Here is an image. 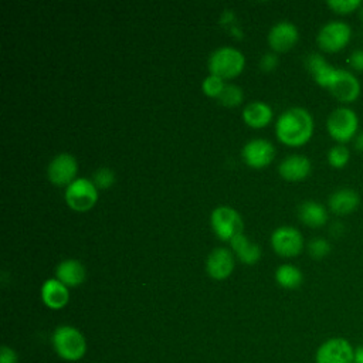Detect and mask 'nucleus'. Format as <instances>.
Returning <instances> with one entry per match:
<instances>
[{
  "instance_id": "nucleus-21",
  "label": "nucleus",
  "mask_w": 363,
  "mask_h": 363,
  "mask_svg": "<svg viewBox=\"0 0 363 363\" xmlns=\"http://www.w3.org/2000/svg\"><path fill=\"white\" fill-rule=\"evenodd\" d=\"M242 119L251 128H264L272 121V108L262 101H252L244 106Z\"/></svg>"
},
{
  "instance_id": "nucleus-3",
  "label": "nucleus",
  "mask_w": 363,
  "mask_h": 363,
  "mask_svg": "<svg viewBox=\"0 0 363 363\" xmlns=\"http://www.w3.org/2000/svg\"><path fill=\"white\" fill-rule=\"evenodd\" d=\"M244 64H245L244 54L238 48L230 47V45H223L216 48L208 57L210 74L217 75L223 79H228L240 75L241 71L244 69Z\"/></svg>"
},
{
  "instance_id": "nucleus-11",
  "label": "nucleus",
  "mask_w": 363,
  "mask_h": 363,
  "mask_svg": "<svg viewBox=\"0 0 363 363\" xmlns=\"http://www.w3.org/2000/svg\"><path fill=\"white\" fill-rule=\"evenodd\" d=\"M77 159L69 153H60L51 159L47 167V176L55 186H68L77 179Z\"/></svg>"
},
{
  "instance_id": "nucleus-31",
  "label": "nucleus",
  "mask_w": 363,
  "mask_h": 363,
  "mask_svg": "<svg viewBox=\"0 0 363 363\" xmlns=\"http://www.w3.org/2000/svg\"><path fill=\"white\" fill-rule=\"evenodd\" d=\"M277 65H278V57L274 52H267L259 60V67L262 71H267V72L274 71Z\"/></svg>"
},
{
  "instance_id": "nucleus-16",
  "label": "nucleus",
  "mask_w": 363,
  "mask_h": 363,
  "mask_svg": "<svg viewBox=\"0 0 363 363\" xmlns=\"http://www.w3.org/2000/svg\"><path fill=\"white\" fill-rule=\"evenodd\" d=\"M359 204L360 196L354 189L350 187H340L335 190L328 199L329 210L336 216H347L353 213Z\"/></svg>"
},
{
  "instance_id": "nucleus-32",
  "label": "nucleus",
  "mask_w": 363,
  "mask_h": 363,
  "mask_svg": "<svg viewBox=\"0 0 363 363\" xmlns=\"http://www.w3.org/2000/svg\"><path fill=\"white\" fill-rule=\"evenodd\" d=\"M0 363H17L16 352L9 346H1L0 350Z\"/></svg>"
},
{
  "instance_id": "nucleus-1",
  "label": "nucleus",
  "mask_w": 363,
  "mask_h": 363,
  "mask_svg": "<svg viewBox=\"0 0 363 363\" xmlns=\"http://www.w3.org/2000/svg\"><path fill=\"white\" fill-rule=\"evenodd\" d=\"M279 142L288 146H302L313 135V118L305 108L292 106L284 111L275 123Z\"/></svg>"
},
{
  "instance_id": "nucleus-19",
  "label": "nucleus",
  "mask_w": 363,
  "mask_h": 363,
  "mask_svg": "<svg viewBox=\"0 0 363 363\" xmlns=\"http://www.w3.org/2000/svg\"><path fill=\"white\" fill-rule=\"evenodd\" d=\"M298 217L305 225L311 228L323 227L329 218L326 207L315 200L302 201L298 207Z\"/></svg>"
},
{
  "instance_id": "nucleus-10",
  "label": "nucleus",
  "mask_w": 363,
  "mask_h": 363,
  "mask_svg": "<svg viewBox=\"0 0 363 363\" xmlns=\"http://www.w3.org/2000/svg\"><path fill=\"white\" fill-rule=\"evenodd\" d=\"M272 250L281 257H296L303 250V237L301 231L291 225L277 227L271 234Z\"/></svg>"
},
{
  "instance_id": "nucleus-17",
  "label": "nucleus",
  "mask_w": 363,
  "mask_h": 363,
  "mask_svg": "<svg viewBox=\"0 0 363 363\" xmlns=\"http://www.w3.org/2000/svg\"><path fill=\"white\" fill-rule=\"evenodd\" d=\"M305 67L309 71V74L312 75L313 81L319 86L328 89V86H329V84L332 81V77H333V74L336 71V67L329 64L323 58V55H320L318 52H311L309 55H306Z\"/></svg>"
},
{
  "instance_id": "nucleus-33",
  "label": "nucleus",
  "mask_w": 363,
  "mask_h": 363,
  "mask_svg": "<svg viewBox=\"0 0 363 363\" xmlns=\"http://www.w3.org/2000/svg\"><path fill=\"white\" fill-rule=\"evenodd\" d=\"M343 231H345V227H343V224H342L340 221L332 223V225H330V234H332V235L339 237V235H342Z\"/></svg>"
},
{
  "instance_id": "nucleus-28",
  "label": "nucleus",
  "mask_w": 363,
  "mask_h": 363,
  "mask_svg": "<svg viewBox=\"0 0 363 363\" xmlns=\"http://www.w3.org/2000/svg\"><path fill=\"white\" fill-rule=\"evenodd\" d=\"M225 84H224V79L217 77V75H213L210 74L208 77L204 78L203 84H201V89L203 92L207 95V96H211V98H218L221 91L224 89Z\"/></svg>"
},
{
  "instance_id": "nucleus-7",
  "label": "nucleus",
  "mask_w": 363,
  "mask_h": 363,
  "mask_svg": "<svg viewBox=\"0 0 363 363\" xmlns=\"http://www.w3.org/2000/svg\"><path fill=\"white\" fill-rule=\"evenodd\" d=\"M65 203L75 211H86L92 208L98 200V189L92 180L86 177H77L67 186L64 193Z\"/></svg>"
},
{
  "instance_id": "nucleus-34",
  "label": "nucleus",
  "mask_w": 363,
  "mask_h": 363,
  "mask_svg": "<svg viewBox=\"0 0 363 363\" xmlns=\"http://www.w3.org/2000/svg\"><path fill=\"white\" fill-rule=\"evenodd\" d=\"M353 363H363V343L354 347V357Z\"/></svg>"
},
{
  "instance_id": "nucleus-8",
  "label": "nucleus",
  "mask_w": 363,
  "mask_h": 363,
  "mask_svg": "<svg viewBox=\"0 0 363 363\" xmlns=\"http://www.w3.org/2000/svg\"><path fill=\"white\" fill-rule=\"evenodd\" d=\"M354 347L346 337H329L319 345L315 353V363H353Z\"/></svg>"
},
{
  "instance_id": "nucleus-26",
  "label": "nucleus",
  "mask_w": 363,
  "mask_h": 363,
  "mask_svg": "<svg viewBox=\"0 0 363 363\" xmlns=\"http://www.w3.org/2000/svg\"><path fill=\"white\" fill-rule=\"evenodd\" d=\"M362 3L363 1L360 0H329L326 4L333 13L340 16H347L354 11H359L362 7Z\"/></svg>"
},
{
  "instance_id": "nucleus-25",
  "label": "nucleus",
  "mask_w": 363,
  "mask_h": 363,
  "mask_svg": "<svg viewBox=\"0 0 363 363\" xmlns=\"http://www.w3.org/2000/svg\"><path fill=\"white\" fill-rule=\"evenodd\" d=\"M242 91L238 85H234V84H225L224 89L221 91L220 96H218V101L223 106H237L242 102Z\"/></svg>"
},
{
  "instance_id": "nucleus-27",
  "label": "nucleus",
  "mask_w": 363,
  "mask_h": 363,
  "mask_svg": "<svg viewBox=\"0 0 363 363\" xmlns=\"http://www.w3.org/2000/svg\"><path fill=\"white\" fill-rule=\"evenodd\" d=\"M330 242L323 237H315L306 245L308 254L315 259L325 258L330 252Z\"/></svg>"
},
{
  "instance_id": "nucleus-35",
  "label": "nucleus",
  "mask_w": 363,
  "mask_h": 363,
  "mask_svg": "<svg viewBox=\"0 0 363 363\" xmlns=\"http://www.w3.org/2000/svg\"><path fill=\"white\" fill-rule=\"evenodd\" d=\"M353 145H354V149L360 153H363V132L357 133V136L354 138L353 140Z\"/></svg>"
},
{
  "instance_id": "nucleus-13",
  "label": "nucleus",
  "mask_w": 363,
  "mask_h": 363,
  "mask_svg": "<svg viewBox=\"0 0 363 363\" xmlns=\"http://www.w3.org/2000/svg\"><path fill=\"white\" fill-rule=\"evenodd\" d=\"M299 38L298 27L288 20L275 23L268 33V44L274 51L284 52L291 50Z\"/></svg>"
},
{
  "instance_id": "nucleus-4",
  "label": "nucleus",
  "mask_w": 363,
  "mask_h": 363,
  "mask_svg": "<svg viewBox=\"0 0 363 363\" xmlns=\"http://www.w3.org/2000/svg\"><path fill=\"white\" fill-rule=\"evenodd\" d=\"M52 346L60 357L68 362H75L84 357L86 342L84 335L72 326H58L52 333Z\"/></svg>"
},
{
  "instance_id": "nucleus-23",
  "label": "nucleus",
  "mask_w": 363,
  "mask_h": 363,
  "mask_svg": "<svg viewBox=\"0 0 363 363\" xmlns=\"http://www.w3.org/2000/svg\"><path fill=\"white\" fill-rule=\"evenodd\" d=\"M275 281L285 289H295L302 284L303 275L298 267L292 264H282L275 269Z\"/></svg>"
},
{
  "instance_id": "nucleus-30",
  "label": "nucleus",
  "mask_w": 363,
  "mask_h": 363,
  "mask_svg": "<svg viewBox=\"0 0 363 363\" xmlns=\"http://www.w3.org/2000/svg\"><path fill=\"white\" fill-rule=\"evenodd\" d=\"M347 65L357 72H363V50L357 48L352 51L347 57Z\"/></svg>"
},
{
  "instance_id": "nucleus-9",
  "label": "nucleus",
  "mask_w": 363,
  "mask_h": 363,
  "mask_svg": "<svg viewBox=\"0 0 363 363\" xmlns=\"http://www.w3.org/2000/svg\"><path fill=\"white\" fill-rule=\"evenodd\" d=\"M328 91L336 101L347 105L357 101L362 92V85L353 72L343 68H336Z\"/></svg>"
},
{
  "instance_id": "nucleus-24",
  "label": "nucleus",
  "mask_w": 363,
  "mask_h": 363,
  "mask_svg": "<svg viewBox=\"0 0 363 363\" xmlns=\"http://www.w3.org/2000/svg\"><path fill=\"white\" fill-rule=\"evenodd\" d=\"M328 163L333 169H343L350 160V152L345 145H335L328 150Z\"/></svg>"
},
{
  "instance_id": "nucleus-22",
  "label": "nucleus",
  "mask_w": 363,
  "mask_h": 363,
  "mask_svg": "<svg viewBox=\"0 0 363 363\" xmlns=\"http://www.w3.org/2000/svg\"><path fill=\"white\" fill-rule=\"evenodd\" d=\"M231 248L234 250V252L237 254V257L240 258L241 262L252 265L255 264L259 257H261V248L259 245H257L255 242L250 241L248 237L245 234H238L235 235L231 241H230Z\"/></svg>"
},
{
  "instance_id": "nucleus-6",
  "label": "nucleus",
  "mask_w": 363,
  "mask_h": 363,
  "mask_svg": "<svg viewBox=\"0 0 363 363\" xmlns=\"http://www.w3.org/2000/svg\"><path fill=\"white\" fill-rule=\"evenodd\" d=\"M210 224L216 235L223 241H231L242 233V218L240 213L228 206H218L211 211Z\"/></svg>"
},
{
  "instance_id": "nucleus-18",
  "label": "nucleus",
  "mask_w": 363,
  "mask_h": 363,
  "mask_svg": "<svg viewBox=\"0 0 363 363\" xmlns=\"http://www.w3.org/2000/svg\"><path fill=\"white\" fill-rule=\"evenodd\" d=\"M41 299L45 306L51 309H61L69 301L68 286H65L57 278H50L41 285Z\"/></svg>"
},
{
  "instance_id": "nucleus-15",
  "label": "nucleus",
  "mask_w": 363,
  "mask_h": 363,
  "mask_svg": "<svg viewBox=\"0 0 363 363\" xmlns=\"http://www.w3.org/2000/svg\"><path fill=\"white\" fill-rule=\"evenodd\" d=\"M311 160L303 155H289L278 166V173L288 182H299L309 176Z\"/></svg>"
},
{
  "instance_id": "nucleus-20",
  "label": "nucleus",
  "mask_w": 363,
  "mask_h": 363,
  "mask_svg": "<svg viewBox=\"0 0 363 363\" xmlns=\"http://www.w3.org/2000/svg\"><path fill=\"white\" fill-rule=\"evenodd\" d=\"M55 278L68 288L78 286L85 279V268L78 259L68 258L57 265Z\"/></svg>"
},
{
  "instance_id": "nucleus-5",
  "label": "nucleus",
  "mask_w": 363,
  "mask_h": 363,
  "mask_svg": "<svg viewBox=\"0 0 363 363\" xmlns=\"http://www.w3.org/2000/svg\"><path fill=\"white\" fill-rule=\"evenodd\" d=\"M352 35V27L346 21L330 20L319 28L316 43L325 52H339L349 45Z\"/></svg>"
},
{
  "instance_id": "nucleus-2",
  "label": "nucleus",
  "mask_w": 363,
  "mask_h": 363,
  "mask_svg": "<svg viewBox=\"0 0 363 363\" xmlns=\"http://www.w3.org/2000/svg\"><path fill=\"white\" fill-rule=\"evenodd\" d=\"M326 130L339 145L354 140L359 130V116L356 111L346 105L335 108L326 119Z\"/></svg>"
},
{
  "instance_id": "nucleus-36",
  "label": "nucleus",
  "mask_w": 363,
  "mask_h": 363,
  "mask_svg": "<svg viewBox=\"0 0 363 363\" xmlns=\"http://www.w3.org/2000/svg\"><path fill=\"white\" fill-rule=\"evenodd\" d=\"M359 17H360V20L363 21V3H362V7H360V10H359Z\"/></svg>"
},
{
  "instance_id": "nucleus-14",
  "label": "nucleus",
  "mask_w": 363,
  "mask_h": 363,
  "mask_svg": "<svg viewBox=\"0 0 363 363\" xmlns=\"http://www.w3.org/2000/svg\"><path fill=\"white\" fill-rule=\"evenodd\" d=\"M206 269L214 279H224L230 277L234 269L233 254L223 247L214 248L206 259Z\"/></svg>"
},
{
  "instance_id": "nucleus-29",
  "label": "nucleus",
  "mask_w": 363,
  "mask_h": 363,
  "mask_svg": "<svg viewBox=\"0 0 363 363\" xmlns=\"http://www.w3.org/2000/svg\"><path fill=\"white\" fill-rule=\"evenodd\" d=\"M92 183L96 189H108L115 183V173L109 167H98L92 174Z\"/></svg>"
},
{
  "instance_id": "nucleus-12",
  "label": "nucleus",
  "mask_w": 363,
  "mask_h": 363,
  "mask_svg": "<svg viewBox=\"0 0 363 363\" xmlns=\"http://www.w3.org/2000/svg\"><path fill=\"white\" fill-rule=\"evenodd\" d=\"M241 156L247 166L254 169H261L268 166L274 156H275V147L274 145L267 139H251L248 140L241 150Z\"/></svg>"
}]
</instances>
